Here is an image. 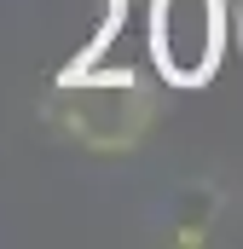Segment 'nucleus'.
<instances>
[{"label": "nucleus", "mask_w": 243, "mask_h": 249, "mask_svg": "<svg viewBox=\"0 0 243 249\" xmlns=\"http://www.w3.org/2000/svg\"><path fill=\"white\" fill-rule=\"evenodd\" d=\"M99 6H104V23H99V41H104L122 18H127V6H133V0H99Z\"/></svg>", "instance_id": "obj_3"}, {"label": "nucleus", "mask_w": 243, "mask_h": 249, "mask_svg": "<svg viewBox=\"0 0 243 249\" xmlns=\"http://www.w3.org/2000/svg\"><path fill=\"white\" fill-rule=\"evenodd\" d=\"M145 53L174 93L214 87L232 53V0H145Z\"/></svg>", "instance_id": "obj_2"}, {"label": "nucleus", "mask_w": 243, "mask_h": 249, "mask_svg": "<svg viewBox=\"0 0 243 249\" xmlns=\"http://www.w3.org/2000/svg\"><path fill=\"white\" fill-rule=\"evenodd\" d=\"M232 47H238V58H243V0H232Z\"/></svg>", "instance_id": "obj_4"}, {"label": "nucleus", "mask_w": 243, "mask_h": 249, "mask_svg": "<svg viewBox=\"0 0 243 249\" xmlns=\"http://www.w3.org/2000/svg\"><path fill=\"white\" fill-rule=\"evenodd\" d=\"M156 110H162V99L139 70L93 64V58H75L69 70H58V81L47 93V122L75 151H93V157L139 151L156 127Z\"/></svg>", "instance_id": "obj_1"}]
</instances>
